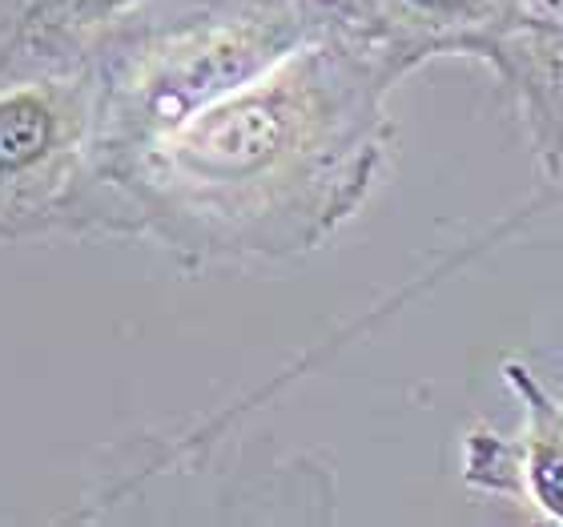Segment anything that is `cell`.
I'll use <instances>...</instances> for the list:
<instances>
[{
    "label": "cell",
    "instance_id": "7",
    "mask_svg": "<svg viewBox=\"0 0 563 527\" xmlns=\"http://www.w3.org/2000/svg\"><path fill=\"white\" fill-rule=\"evenodd\" d=\"M327 4H339V0H327Z\"/></svg>",
    "mask_w": 563,
    "mask_h": 527
},
{
    "label": "cell",
    "instance_id": "3",
    "mask_svg": "<svg viewBox=\"0 0 563 527\" xmlns=\"http://www.w3.org/2000/svg\"><path fill=\"white\" fill-rule=\"evenodd\" d=\"M234 0H0V48L109 65L153 36Z\"/></svg>",
    "mask_w": 563,
    "mask_h": 527
},
{
    "label": "cell",
    "instance_id": "5",
    "mask_svg": "<svg viewBox=\"0 0 563 527\" xmlns=\"http://www.w3.org/2000/svg\"><path fill=\"white\" fill-rule=\"evenodd\" d=\"M504 383L519 403V431L475 427L463 439V480L563 527V398L519 359L504 363Z\"/></svg>",
    "mask_w": 563,
    "mask_h": 527
},
{
    "label": "cell",
    "instance_id": "1",
    "mask_svg": "<svg viewBox=\"0 0 563 527\" xmlns=\"http://www.w3.org/2000/svg\"><path fill=\"white\" fill-rule=\"evenodd\" d=\"M411 65L346 17L137 138L101 145L85 238H137L189 262L318 250L390 157Z\"/></svg>",
    "mask_w": 563,
    "mask_h": 527
},
{
    "label": "cell",
    "instance_id": "4",
    "mask_svg": "<svg viewBox=\"0 0 563 527\" xmlns=\"http://www.w3.org/2000/svg\"><path fill=\"white\" fill-rule=\"evenodd\" d=\"M475 61L492 69L543 182L563 198V0H507Z\"/></svg>",
    "mask_w": 563,
    "mask_h": 527
},
{
    "label": "cell",
    "instance_id": "2",
    "mask_svg": "<svg viewBox=\"0 0 563 527\" xmlns=\"http://www.w3.org/2000/svg\"><path fill=\"white\" fill-rule=\"evenodd\" d=\"M101 101L97 65L0 48V238H85Z\"/></svg>",
    "mask_w": 563,
    "mask_h": 527
},
{
    "label": "cell",
    "instance_id": "6",
    "mask_svg": "<svg viewBox=\"0 0 563 527\" xmlns=\"http://www.w3.org/2000/svg\"><path fill=\"white\" fill-rule=\"evenodd\" d=\"M342 17L411 69L434 57H479L507 12V0H339Z\"/></svg>",
    "mask_w": 563,
    "mask_h": 527
}]
</instances>
